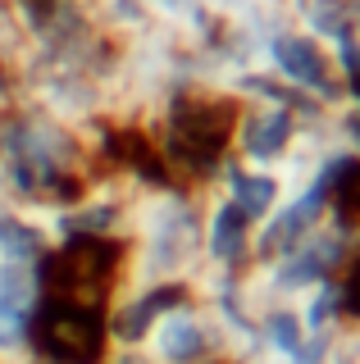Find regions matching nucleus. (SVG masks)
I'll return each mask as SVG.
<instances>
[{
	"mask_svg": "<svg viewBox=\"0 0 360 364\" xmlns=\"http://www.w3.org/2000/svg\"><path fill=\"white\" fill-rule=\"evenodd\" d=\"M238 100L219 87H178L164 100V155L183 173H219L238 132Z\"/></svg>",
	"mask_w": 360,
	"mask_h": 364,
	"instance_id": "1",
	"label": "nucleus"
},
{
	"mask_svg": "<svg viewBox=\"0 0 360 364\" xmlns=\"http://www.w3.org/2000/svg\"><path fill=\"white\" fill-rule=\"evenodd\" d=\"M223 173V196H228L251 223H265L278 210V200L287 196L283 178L274 168H251V164H219Z\"/></svg>",
	"mask_w": 360,
	"mask_h": 364,
	"instance_id": "7",
	"label": "nucleus"
},
{
	"mask_svg": "<svg viewBox=\"0 0 360 364\" xmlns=\"http://www.w3.org/2000/svg\"><path fill=\"white\" fill-rule=\"evenodd\" d=\"M297 105H283V100H251V105L238 114L233 141H238V151L251 168H283V159L292 155V146H297V136H301V109Z\"/></svg>",
	"mask_w": 360,
	"mask_h": 364,
	"instance_id": "5",
	"label": "nucleus"
},
{
	"mask_svg": "<svg viewBox=\"0 0 360 364\" xmlns=\"http://www.w3.org/2000/svg\"><path fill=\"white\" fill-rule=\"evenodd\" d=\"M142 350L155 364H210L223 350V337L215 328V318L201 314L196 305H169V310L151 323Z\"/></svg>",
	"mask_w": 360,
	"mask_h": 364,
	"instance_id": "4",
	"label": "nucleus"
},
{
	"mask_svg": "<svg viewBox=\"0 0 360 364\" xmlns=\"http://www.w3.org/2000/svg\"><path fill=\"white\" fill-rule=\"evenodd\" d=\"M251 232L255 223L233 205L228 196H219L206 214V228H201V255L210 259L215 269H238L246 255H251Z\"/></svg>",
	"mask_w": 360,
	"mask_h": 364,
	"instance_id": "6",
	"label": "nucleus"
},
{
	"mask_svg": "<svg viewBox=\"0 0 360 364\" xmlns=\"http://www.w3.org/2000/svg\"><path fill=\"white\" fill-rule=\"evenodd\" d=\"M0 259L5 264H41L46 259V232L9 205H0Z\"/></svg>",
	"mask_w": 360,
	"mask_h": 364,
	"instance_id": "8",
	"label": "nucleus"
},
{
	"mask_svg": "<svg viewBox=\"0 0 360 364\" xmlns=\"http://www.w3.org/2000/svg\"><path fill=\"white\" fill-rule=\"evenodd\" d=\"M105 341H110V328L96 305L41 296L37 314H32V346L51 364H100Z\"/></svg>",
	"mask_w": 360,
	"mask_h": 364,
	"instance_id": "3",
	"label": "nucleus"
},
{
	"mask_svg": "<svg viewBox=\"0 0 360 364\" xmlns=\"http://www.w3.org/2000/svg\"><path fill=\"white\" fill-rule=\"evenodd\" d=\"M265 73L274 82H283L297 100H310V105H342L346 100V77L337 73L333 55L324 50L310 32H301L297 23L278 28L274 37L265 41V55H260Z\"/></svg>",
	"mask_w": 360,
	"mask_h": 364,
	"instance_id": "2",
	"label": "nucleus"
}]
</instances>
